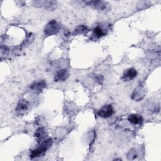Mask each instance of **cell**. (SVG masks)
Wrapping results in <instances>:
<instances>
[{
  "label": "cell",
  "mask_w": 161,
  "mask_h": 161,
  "mask_svg": "<svg viewBox=\"0 0 161 161\" xmlns=\"http://www.w3.org/2000/svg\"><path fill=\"white\" fill-rule=\"evenodd\" d=\"M53 143V140L51 138H48L42 143L39 144V146L35 149L31 151L30 157L31 158H35L43 156L47 150H48Z\"/></svg>",
  "instance_id": "obj_1"
},
{
  "label": "cell",
  "mask_w": 161,
  "mask_h": 161,
  "mask_svg": "<svg viewBox=\"0 0 161 161\" xmlns=\"http://www.w3.org/2000/svg\"><path fill=\"white\" fill-rule=\"evenodd\" d=\"M60 29V26L57 21L55 19L50 21L45 26L44 34L46 36L57 35Z\"/></svg>",
  "instance_id": "obj_2"
},
{
  "label": "cell",
  "mask_w": 161,
  "mask_h": 161,
  "mask_svg": "<svg viewBox=\"0 0 161 161\" xmlns=\"http://www.w3.org/2000/svg\"><path fill=\"white\" fill-rule=\"evenodd\" d=\"M30 107V103L29 102L24 99H22L19 101L18 103L15 111L18 115L22 116L26 113V112L28 111Z\"/></svg>",
  "instance_id": "obj_3"
},
{
  "label": "cell",
  "mask_w": 161,
  "mask_h": 161,
  "mask_svg": "<svg viewBox=\"0 0 161 161\" xmlns=\"http://www.w3.org/2000/svg\"><path fill=\"white\" fill-rule=\"evenodd\" d=\"M46 86V82L44 80H40L33 82L30 86V89L33 93L35 94H38L45 89Z\"/></svg>",
  "instance_id": "obj_4"
},
{
  "label": "cell",
  "mask_w": 161,
  "mask_h": 161,
  "mask_svg": "<svg viewBox=\"0 0 161 161\" xmlns=\"http://www.w3.org/2000/svg\"><path fill=\"white\" fill-rule=\"evenodd\" d=\"M34 136L36 142L38 144H40L48 138V131L45 128L39 127L36 130Z\"/></svg>",
  "instance_id": "obj_5"
},
{
  "label": "cell",
  "mask_w": 161,
  "mask_h": 161,
  "mask_svg": "<svg viewBox=\"0 0 161 161\" xmlns=\"http://www.w3.org/2000/svg\"><path fill=\"white\" fill-rule=\"evenodd\" d=\"M33 4L35 6H43L48 10H53L56 8V2L54 1H34Z\"/></svg>",
  "instance_id": "obj_6"
},
{
  "label": "cell",
  "mask_w": 161,
  "mask_h": 161,
  "mask_svg": "<svg viewBox=\"0 0 161 161\" xmlns=\"http://www.w3.org/2000/svg\"><path fill=\"white\" fill-rule=\"evenodd\" d=\"M114 114V109L111 104H106L99 109L97 112L98 116L103 118L111 117Z\"/></svg>",
  "instance_id": "obj_7"
},
{
  "label": "cell",
  "mask_w": 161,
  "mask_h": 161,
  "mask_svg": "<svg viewBox=\"0 0 161 161\" xmlns=\"http://www.w3.org/2000/svg\"><path fill=\"white\" fill-rule=\"evenodd\" d=\"M85 3L94 9L103 11L107 8L108 3L103 1H87Z\"/></svg>",
  "instance_id": "obj_8"
},
{
  "label": "cell",
  "mask_w": 161,
  "mask_h": 161,
  "mask_svg": "<svg viewBox=\"0 0 161 161\" xmlns=\"http://www.w3.org/2000/svg\"><path fill=\"white\" fill-rule=\"evenodd\" d=\"M146 90L143 86H138L133 91L131 97L135 101H140L142 100L145 96Z\"/></svg>",
  "instance_id": "obj_9"
},
{
  "label": "cell",
  "mask_w": 161,
  "mask_h": 161,
  "mask_svg": "<svg viewBox=\"0 0 161 161\" xmlns=\"http://www.w3.org/2000/svg\"><path fill=\"white\" fill-rule=\"evenodd\" d=\"M69 76L68 70L65 69H60L56 72L54 75V80L55 82H62L67 79Z\"/></svg>",
  "instance_id": "obj_10"
},
{
  "label": "cell",
  "mask_w": 161,
  "mask_h": 161,
  "mask_svg": "<svg viewBox=\"0 0 161 161\" xmlns=\"http://www.w3.org/2000/svg\"><path fill=\"white\" fill-rule=\"evenodd\" d=\"M137 72L133 68H129L126 69L123 74L122 79L125 81H130L136 77Z\"/></svg>",
  "instance_id": "obj_11"
},
{
  "label": "cell",
  "mask_w": 161,
  "mask_h": 161,
  "mask_svg": "<svg viewBox=\"0 0 161 161\" xmlns=\"http://www.w3.org/2000/svg\"><path fill=\"white\" fill-rule=\"evenodd\" d=\"M128 120L133 125H140L143 121V118L138 114H131L128 117Z\"/></svg>",
  "instance_id": "obj_12"
},
{
  "label": "cell",
  "mask_w": 161,
  "mask_h": 161,
  "mask_svg": "<svg viewBox=\"0 0 161 161\" xmlns=\"http://www.w3.org/2000/svg\"><path fill=\"white\" fill-rule=\"evenodd\" d=\"M104 35H105V32L103 30V29L100 26H96L92 30V38L99 39Z\"/></svg>",
  "instance_id": "obj_13"
},
{
  "label": "cell",
  "mask_w": 161,
  "mask_h": 161,
  "mask_svg": "<svg viewBox=\"0 0 161 161\" xmlns=\"http://www.w3.org/2000/svg\"><path fill=\"white\" fill-rule=\"evenodd\" d=\"M89 30L88 28L85 25H79L78 27H77L74 31H73L72 34L74 35H84L87 34Z\"/></svg>",
  "instance_id": "obj_14"
},
{
  "label": "cell",
  "mask_w": 161,
  "mask_h": 161,
  "mask_svg": "<svg viewBox=\"0 0 161 161\" xmlns=\"http://www.w3.org/2000/svg\"><path fill=\"white\" fill-rule=\"evenodd\" d=\"M128 158L129 160H135L138 157V154H137V152L135 148H133L131 149L128 153Z\"/></svg>",
  "instance_id": "obj_15"
},
{
  "label": "cell",
  "mask_w": 161,
  "mask_h": 161,
  "mask_svg": "<svg viewBox=\"0 0 161 161\" xmlns=\"http://www.w3.org/2000/svg\"><path fill=\"white\" fill-rule=\"evenodd\" d=\"M94 79L98 84H101L103 82V77L101 75H96L94 76Z\"/></svg>",
  "instance_id": "obj_16"
},
{
  "label": "cell",
  "mask_w": 161,
  "mask_h": 161,
  "mask_svg": "<svg viewBox=\"0 0 161 161\" xmlns=\"http://www.w3.org/2000/svg\"><path fill=\"white\" fill-rule=\"evenodd\" d=\"M8 48L6 47V46H4V47H3V46H1V55L3 56V55H7L8 54Z\"/></svg>",
  "instance_id": "obj_17"
}]
</instances>
